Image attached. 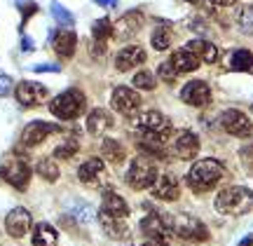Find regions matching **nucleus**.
I'll return each instance as SVG.
<instances>
[{"instance_id": "nucleus-1", "label": "nucleus", "mask_w": 253, "mask_h": 246, "mask_svg": "<svg viewBox=\"0 0 253 246\" xmlns=\"http://www.w3.org/2000/svg\"><path fill=\"white\" fill-rule=\"evenodd\" d=\"M223 176H225V166L220 160L216 157H204V160H199L190 166L188 176H185V181H188V188L195 192H209L213 190L218 185V181H223Z\"/></svg>"}, {"instance_id": "nucleus-2", "label": "nucleus", "mask_w": 253, "mask_h": 246, "mask_svg": "<svg viewBox=\"0 0 253 246\" xmlns=\"http://www.w3.org/2000/svg\"><path fill=\"white\" fill-rule=\"evenodd\" d=\"M253 209V190L242 188V185H230L225 190L218 192L216 197V211L223 216H244Z\"/></svg>"}, {"instance_id": "nucleus-3", "label": "nucleus", "mask_w": 253, "mask_h": 246, "mask_svg": "<svg viewBox=\"0 0 253 246\" xmlns=\"http://www.w3.org/2000/svg\"><path fill=\"white\" fill-rule=\"evenodd\" d=\"M84 108H87L84 94H82L80 89H68V91H63V94H59V96L52 101L49 113L59 120H75L84 113Z\"/></svg>"}, {"instance_id": "nucleus-4", "label": "nucleus", "mask_w": 253, "mask_h": 246, "mask_svg": "<svg viewBox=\"0 0 253 246\" xmlns=\"http://www.w3.org/2000/svg\"><path fill=\"white\" fill-rule=\"evenodd\" d=\"M157 176L160 173H157V164L153 162V157H138L126 171V185L131 190H148L155 185Z\"/></svg>"}, {"instance_id": "nucleus-5", "label": "nucleus", "mask_w": 253, "mask_h": 246, "mask_svg": "<svg viewBox=\"0 0 253 246\" xmlns=\"http://www.w3.org/2000/svg\"><path fill=\"white\" fill-rule=\"evenodd\" d=\"M0 178L9 183L14 190H26L28 181H31V166L24 157L7 155L0 162Z\"/></svg>"}, {"instance_id": "nucleus-6", "label": "nucleus", "mask_w": 253, "mask_h": 246, "mask_svg": "<svg viewBox=\"0 0 253 246\" xmlns=\"http://www.w3.org/2000/svg\"><path fill=\"white\" fill-rule=\"evenodd\" d=\"M171 232L181 239H192V242H207L209 228L195 216H171Z\"/></svg>"}, {"instance_id": "nucleus-7", "label": "nucleus", "mask_w": 253, "mask_h": 246, "mask_svg": "<svg viewBox=\"0 0 253 246\" xmlns=\"http://www.w3.org/2000/svg\"><path fill=\"white\" fill-rule=\"evenodd\" d=\"M131 129L141 131V134H157V131H167L169 127V120L164 118L162 113L157 110H143V113H134V118L129 120Z\"/></svg>"}, {"instance_id": "nucleus-8", "label": "nucleus", "mask_w": 253, "mask_h": 246, "mask_svg": "<svg viewBox=\"0 0 253 246\" xmlns=\"http://www.w3.org/2000/svg\"><path fill=\"white\" fill-rule=\"evenodd\" d=\"M141 232L145 237L155 239V242H167L171 237V216H164V213H148L141 220Z\"/></svg>"}, {"instance_id": "nucleus-9", "label": "nucleus", "mask_w": 253, "mask_h": 246, "mask_svg": "<svg viewBox=\"0 0 253 246\" xmlns=\"http://www.w3.org/2000/svg\"><path fill=\"white\" fill-rule=\"evenodd\" d=\"M220 129L227 131L230 136L244 138V136H249V134L253 131V124H251V120L246 118L242 110L230 108V110H225V113L220 115Z\"/></svg>"}, {"instance_id": "nucleus-10", "label": "nucleus", "mask_w": 253, "mask_h": 246, "mask_svg": "<svg viewBox=\"0 0 253 246\" xmlns=\"http://www.w3.org/2000/svg\"><path fill=\"white\" fill-rule=\"evenodd\" d=\"M59 131V124H49V122H42V120H36L26 124V129L21 131V146L24 148H36L40 143H45L49 134Z\"/></svg>"}, {"instance_id": "nucleus-11", "label": "nucleus", "mask_w": 253, "mask_h": 246, "mask_svg": "<svg viewBox=\"0 0 253 246\" xmlns=\"http://www.w3.org/2000/svg\"><path fill=\"white\" fill-rule=\"evenodd\" d=\"M110 106L122 115H134L138 106H141V96L131 87H115L113 96H110Z\"/></svg>"}, {"instance_id": "nucleus-12", "label": "nucleus", "mask_w": 253, "mask_h": 246, "mask_svg": "<svg viewBox=\"0 0 253 246\" xmlns=\"http://www.w3.org/2000/svg\"><path fill=\"white\" fill-rule=\"evenodd\" d=\"M181 99L185 101L188 106L204 108V106L211 103V87H209L204 80H192L181 89Z\"/></svg>"}, {"instance_id": "nucleus-13", "label": "nucleus", "mask_w": 253, "mask_h": 246, "mask_svg": "<svg viewBox=\"0 0 253 246\" xmlns=\"http://www.w3.org/2000/svg\"><path fill=\"white\" fill-rule=\"evenodd\" d=\"M14 96L24 108H36L40 101L47 96V87L40 82H19L14 87Z\"/></svg>"}, {"instance_id": "nucleus-14", "label": "nucleus", "mask_w": 253, "mask_h": 246, "mask_svg": "<svg viewBox=\"0 0 253 246\" xmlns=\"http://www.w3.org/2000/svg\"><path fill=\"white\" fill-rule=\"evenodd\" d=\"M171 146V153L178 160H195L199 153V136L197 134H192V131H181L178 136H176V141L173 143H169Z\"/></svg>"}, {"instance_id": "nucleus-15", "label": "nucleus", "mask_w": 253, "mask_h": 246, "mask_svg": "<svg viewBox=\"0 0 253 246\" xmlns=\"http://www.w3.org/2000/svg\"><path fill=\"white\" fill-rule=\"evenodd\" d=\"M5 230H7L9 237L14 239L26 237V232L31 230V213H28V209L17 206V209L9 211L7 218H5Z\"/></svg>"}, {"instance_id": "nucleus-16", "label": "nucleus", "mask_w": 253, "mask_h": 246, "mask_svg": "<svg viewBox=\"0 0 253 246\" xmlns=\"http://www.w3.org/2000/svg\"><path fill=\"white\" fill-rule=\"evenodd\" d=\"M96 218H99V225H101V230L106 232V237H110V239H126L129 237V228H126V223L122 216H113L108 211L99 209Z\"/></svg>"}, {"instance_id": "nucleus-17", "label": "nucleus", "mask_w": 253, "mask_h": 246, "mask_svg": "<svg viewBox=\"0 0 253 246\" xmlns=\"http://www.w3.org/2000/svg\"><path fill=\"white\" fill-rule=\"evenodd\" d=\"M143 61H145V49L138 45H126L115 54V68H118L120 73L131 71L136 66H141Z\"/></svg>"}, {"instance_id": "nucleus-18", "label": "nucleus", "mask_w": 253, "mask_h": 246, "mask_svg": "<svg viewBox=\"0 0 253 246\" xmlns=\"http://www.w3.org/2000/svg\"><path fill=\"white\" fill-rule=\"evenodd\" d=\"M141 28H143V14H141V12H136V9H131V12H125V14L115 21V26H113V36L131 38V36H136Z\"/></svg>"}, {"instance_id": "nucleus-19", "label": "nucleus", "mask_w": 253, "mask_h": 246, "mask_svg": "<svg viewBox=\"0 0 253 246\" xmlns=\"http://www.w3.org/2000/svg\"><path fill=\"white\" fill-rule=\"evenodd\" d=\"M153 195L157 200L164 202H176L181 197V185L176 181L173 173H164V176H157V181L153 185Z\"/></svg>"}, {"instance_id": "nucleus-20", "label": "nucleus", "mask_w": 253, "mask_h": 246, "mask_svg": "<svg viewBox=\"0 0 253 246\" xmlns=\"http://www.w3.org/2000/svg\"><path fill=\"white\" fill-rule=\"evenodd\" d=\"M78 178L82 183H99L101 178H106V164L101 162L99 157H89L80 164L78 169Z\"/></svg>"}, {"instance_id": "nucleus-21", "label": "nucleus", "mask_w": 253, "mask_h": 246, "mask_svg": "<svg viewBox=\"0 0 253 246\" xmlns=\"http://www.w3.org/2000/svg\"><path fill=\"white\" fill-rule=\"evenodd\" d=\"M185 49L192 52L204 64H216L218 61V47L213 42H209V40H190L188 45H185Z\"/></svg>"}, {"instance_id": "nucleus-22", "label": "nucleus", "mask_w": 253, "mask_h": 246, "mask_svg": "<svg viewBox=\"0 0 253 246\" xmlns=\"http://www.w3.org/2000/svg\"><path fill=\"white\" fill-rule=\"evenodd\" d=\"M110 127H113V115H110L108 110L96 108L89 113V118H87V131H89L91 136H101Z\"/></svg>"}, {"instance_id": "nucleus-23", "label": "nucleus", "mask_w": 253, "mask_h": 246, "mask_svg": "<svg viewBox=\"0 0 253 246\" xmlns=\"http://www.w3.org/2000/svg\"><path fill=\"white\" fill-rule=\"evenodd\" d=\"M75 47H78V36H75V31H59L54 36V52L63 59H71L73 52H75Z\"/></svg>"}, {"instance_id": "nucleus-24", "label": "nucleus", "mask_w": 253, "mask_h": 246, "mask_svg": "<svg viewBox=\"0 0 253 246\" xmlns=\"http://www.w3.org/2000/svg\"><path fill=\"white\" fill-rule=\"evenodd\" d=\"M169 61H171V66L176 68V73H192V71L199 68V59L192 54V52H188V49L173 52Z\"/></svg>"}, {"instance_id": "nucleus-25", "label": "nucleus", "mask_w": 253, "mask_h": 246, "mask_svg": "<svg viewBox=\"0 0 253 246\" xmlns=\"http://www.w3.org/2000/svg\"><path fill=\"white\" fill-rule=\"evenodd\" d=\"M33 246H56L59 242V235L56 230L49 225V223H38L33 228Z\"/></svg>"}, {"instance_id": "nucleus-26", "label": "nucleus", "mask_w": 253, "mask_h": 246, "mask_svg": "<svg viewBox=\"0 0 253 246\" xmlns=\"http://www.w3.org/2000/svg\"><path fill=\"white\" fill-rule=\"evenodd\" d=\"M101 209L113 213V216H122V218L129 216V206H126V202L120 197L118 192H106L103 202H101Z\"/></svg>"}, {"instance_id": "nucleus-27", "label": "nucleus", "mask_w": 253, "mask_h": 246, "mask_svg": "<svg viewBox=\"0 0 253 246\" xmlns=\"http://www.w3.org/2000/svg\"><path fill=\"white\" fill-rule=\"evenodd\" d=\"M101 155L106 157L108 162L120 164V162H125L126 150H125V146H122L120 141H115V138H106V141L101 143Z\"/></svg>"}, {"instance_id": "nucleus-28", "label": "nucleus", "mask_w": 253, "mask_h": 246, "mask_svg": "<svg viewBox=\"0 0 253 246\" xmlns=\"http://www.w3.org/2000/svg\"><path fill=\"white\" fill-rule=\"evenodd\" d=\"M230 68L232 71H253V54L249 49H235L230 56Z\"/></svg>"}, {"instance_id": "nucleus-29", "label": "nucleus", "mask_w": 253, "mask_h": 246, "mask_svg": "<svg viewBox=\"0 0 253 246\" xmlns=\"http://www.w3.org/2000/svg\"><path fill=\"white\" fill-rule=\"evenodd\" d=\"M150 42H153V49H157V52L169 49V47H171V31H169L167 26L155 28L153 36H150Z\"/></svg>"}, {"instance_id": "nucleus-30", "label": "nucleus", "mask_w": 253, "mask_h": 246, "mask_svg": "<svg viewBox=\"0 0 253 246\" xmlns=\"http://www.w3.org/2000/svg\"><path fill=\"white\" fill-rule=\"evenodd\" d=\"M38 173L45 178V181H49V183H54L56 178H59V164L52 160V157H42L40 162H38Z\"/></svg>"}, {"instance_id": "nucleus-31", "label": "nucleus", "mask_w": 253, "mask_h": 246, "mask_svg": "<svg viewBox=\"0 0 253 246\" xmlns=\"http://www.w3.org/2000/svg\"><path fill=\"white\" fill-rule=\"evenodd\" d=\"M91 36H94L96 42H106L108 38H113V24H110V19H99V21H94Z\"/></svg>"}, {"instance_id": "nucleus-32", "label": "nucleus", "mask_w": 253, "mask_h": 246, "mask_svg": "<svg viewBox=\"0 0 253 246\" xmlns=\"http://www.w3.org/2000/svg\"><path fill=\"white\" fill-rule=\"evenodd\" d=\"M134 87L136 89H143V91H150L157 87V78H155L150 71H138L134 75Z\"/></svg>"}, {"instance_id": "nucleus-33", "label": "nucleus", "mask_w": 253, "mask_h": 246, "mask_svg": "<svg viewBox=\"0 0 253 246\" xmlns=\"http://www.w3.org/2000/svg\"><path fill=\"white\" fill-rule=\"evenodd\" d=\"M78 150H80V143L71 138V141H63V143H59V146L54 148V157L56 160H71Z\"/></svg>"}, {"instance_id": "nucleus-34", "label": "nucleus", "mask_w": 253, "mask_h": 246, "mask_svg": "<svg viewBox=\"0 0 253 246\" xmlns=\"http://www.w3.org/2000/svg\"><path fill=\"white\" fill-rule=\"evenodd\" d=\"M239 28H242V33L246 36H253V5H246V7L239 9Z\"/></svg>"}, {"instance_id": "nucleus-35", "label": "nucleus", "mask_w": 253, "mask_h": 246, "mask_svg": "<svg viewBox=\"0 0 253 246\" xmlns=\"http://www.w3.org/2000/svg\"><path fill=\"white\" fill-rule=\"evenodd\" d=\"M52 17H54L59 24H63V26H73V21H75V17H73L63 5H59V2H52Z\"/></svg>"}, {"instance_id": "nucleus-36", "label": "nucleus", "mask_w": 253, "mask_h": 246, "mask_svg": "<svg viewBox=\"0 0 253 246\" xmlns=\"http://www.w3.org/2000/svg\"><path fill=\"white\" fill-rule=\"evenodd\" d=\"M160 78H162L164 82H176V78H178V73H176V68L171 66V61H164L162 66H160Z\"/></svg>"}, {"instance_id": "nucleus-37", "label": "nucleus", "mask_w": 253, "mask_h": 246, "mask_svg": "<svg viewBox=\"0 0 253 246\" xmlns=\"http://www.w3.org/2000/svg\"><path fill=\"white\" fill-rule=\"evenodd\" d=\"M12 91H14V82H12V78L0 75V96H7V94H12Z\"/></svg>"}, {"instance_id": "nucleus-38", "label": "nucleus", "mask_w": 253, "mask_h": 246, "mask_svg": "<svg viewBox=\"0 0 253 246\" xmlns=\"http://www.w3.org/2000/svg\"><path fill=\"white\" fill-rule=\"evenodd\" d=\"M33 71L36 73H59V66H52V64H38V66H33Z\"/></svg>"}, {"instance_id": "nucleus-39", "label": "nucleus", "mask_w": 253, "mask_h": 246, "mask_svg": "<svg viewBox=\"0 0 253 246\" xmlns=\"http://www.w3.org/2000/svg\"><path fill=\"white\" fill-rule=\"evenodd\" d=\"M36 5H33V2H28V5H26V7H24V21H26V19L28 17H33V14H36Z\"/></svg>"}, {"instance_id": "nucleus-40", "label": "nucleus", "mask_w": 253, "mask_h": 246, "mask_svg": "<svg viewBox=\"0 0 253 246\" xmlns=\"http://www.w3.org/2000/svg\"><path fill=\"white\" fill-rule=\"evenodd\" d=\"M96 5H101V7H115L118 5V0H94Z\"/></svg>"}, {"instance_id": "nucleus-41", "label": "nucleus", "mask_w": 253, "mask_h": 246, "mask_svg": "<svg viewBox=\"0 0 253 246\" xmlns=\"http://www.w3.org/2000/svg\"><path fill=\"white\" fill-rule=\"evenodd\" d=\"M213 5H218V7H230V5H235L237 0H211Z\"/></svg>"}, {"instance_id": "nucleus-42", "label": "nucleus", "mask_w": 253, "mask_h": 246, "mask_svg": "<svg viewBox=\"0 0 253 246\" xmlns=\"http://www.w3.org/2000/svg\"><path fill=\"white\" fill-rule=\"evenodd\" d=\"M143 246H167V242H155V239H148Z\"/></svg>"}, {"instance_id": "nucleus-43", "label": "nucleus", "mask_w": 253, "mask_h": 246, "mask_svg": "<svg viewBox=\"0 0 253 246\" xmlns=\"http://www.w3.org/2000/svg\"><path fill=\"white\" fill-rule=\"evenodd\" d=\"M239 246H253V235H249V239H244Z\"/></svg>"}, {"instance_id": "nucleus-44", "label": "nucleus", "mask_w": 253, "mask_h": 246, "mask_svg": "<svg viewBox=\"0 0 253 246\" xmlns=\"http://www.w3.org/2000/svg\"><path fill=\"white\" fill-rule=\"evenodd\" d=\"M185 2H192V5H197V2H199V0H185Z\"/></svg>"}]
</instances>
